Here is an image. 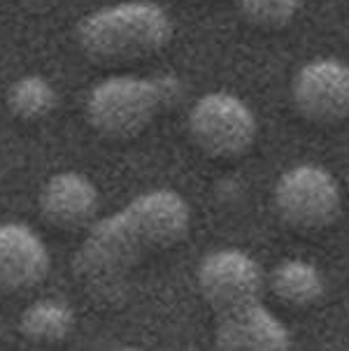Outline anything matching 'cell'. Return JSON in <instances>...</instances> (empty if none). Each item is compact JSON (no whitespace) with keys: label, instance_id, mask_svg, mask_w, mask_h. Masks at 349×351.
<instances>
[{"label":"cell","instance_id":"1","mask_svg":"<svg viewBox=\"0 0 349 351\" xmlns=\"http://www.w3.org/2000/svg\"><path fill=\"white\" fill-rule=\"evenodd\" d=\"M191 228V210L170 189L142 193L103 221L88 226L73 270L82 289L103 307L121 305L133 270L147 256L180 245Z\"/></svg>","mask_w":349,"mask_h":351},{"label":"cell","instance_id":"2","mask_svg":"<svg viewBox=\"0 0 349 351\" xmlns=\"http://www.w3.org/2000/svg\"><path fill=\"white\" fill-rule=\"evenodd\" d=\"M173 40V21L161 5L131 0L103 8L77 26V43L96 63H126L158 53Z\"/></svg>","mask_w":349,"mask_h":351},{"label":"cell","instance_id":"3","mask_svg":"<svg viewBox=\"0 0 349 351\" xmlns=\"http://www.w3.org/2000/svg\"><path fill=\"white\" fill-rule=\"evenodd\" d=\"M165 107L156 77H110L91 88L86 100V119L100 135L112 140L135 138Z\"/></svg>","mask_w":349,"mask_h":351},{"label":"cell","instance_id":"4","mask_svg":"<svg viewBox=\"0 0 349 351\" xmlns=\"http://www.w3.org/2000/svg\"><path fill=\"white\" fill-rule=\"evenodd\" d=\"M273 202L277 217L298 233L326 230L342 212V193L335 177L312 163L284 172L275 184Z\"/></svg>","mask_w":349,"mask_h":351},{"label":"cell","instance_id":"5","mask_svg":"<svg viewBox=\"0 0 349 351\" xmlns=\"http://www.w3.org/2000/svg\"><path fill=\"white\" fill-rule=\"evenodd\" d=\"M258 123L238 96L226 91L205 93L189 112L193 145L212 158H238L256 142Z\"/></svg>","mask_w":349,"mask_h":351},{"label":"cell","instance_id":"6","mask_svg":"<svg viewBox=\"0 0 349 351\" xmlns=\"http://www.w3.org/2000/svg\"><path fill=\"white\" fill-rule=\"evenodd\" d=\"M196 279L200 295L215 314L263 300L261 265L240 249H221L205 256Z\"/></svg>","mask_w":349,"mask_h":351},{"label":"cell","instance_id":"7","mask_svg":"<svg viewBox=\"0 0 349 351\" xmlns=\"http://www.w3.org/2000/svg\"><path fill=\"white\" fill-rule=\"evenodd\" d=\"M291 100L300 117L333 126L349 119V65L338 58L305 63L291 82Z\"/></svg>","mask_w":349,"mask_h":351},{"label":"cell","instance_id":"8","mask_svg":"<svg viewBox=\"0 0 349 351\" xmlns=\"http://www.w3.org/2000/svg\"><path fill=\"white\" fill-rule=\"evenodd\" d=\"M215 344L228 351H287L291 332L261 302L217 314Z\"/></svg>","mask_w":349,"mask_h":351},{"label":"cell","instance_id":"9","mask_svg":"<svg viewBox=\"0 0 349 351\" xmlns=\"http://www.w3.org/2000/svg\"><path fill=\"white\" fill-rule=\"evenodd\" d=\"M45 242L26 223H0V293H23L49 275Z\"/></svg>","mask_w":349,"mask_h":351},{"label":"cell","instance_id":"10","mask_svg":"<svg viewBox=\"0 0 349 351\" xmlns=\"http://www.w3.org/2000/svg\"><path fill=\"white\" fill-rule=\"evenodd\" d=\"M98 212V189L80 172H58L40 191V214L61 230L88 228Z\"/></svg>","mask_w":349,"mask_h":351},{"label":"cell","instance_id":"11","mask_svg":"<svg viewBox=\"0 0 349 351\" xmlns=\"http://www.w3.org/2000/svg\"><path fill=\"white\" fill-rule=\"evenodd\" d=\"M19 330L28 342L58 344L75 330V309L58 298L31 302L19 317Z\"/></svg>","mask_w":349,"mask_h":351},{"label":"cell","instance_id":"12","mask_svg":"<svg viewBox=\"0 0 349 351\" xmlns=\"http://www.w3.org/2000/svg\"><path fill=\"white\" fill-rule=\"evenodd\" d=\"M273 293L289 307H312L324 295V277L312 263L287 258L273 270L268 279Z\"/></svg>","mask_w":349,"mask_h":351},{"label":"cell","instance_id":"13","mask_svg":"<svg viewBox=\"0 0 349 351\" xmlns=\"http://www.w3.org/2000/svg\"><path fill=\"white\" fill-rule=\"evenodd\" d=\"M8 107L16 119L38 121L56 107V88L43 75H23L10 86Z\"/></svg>","mask_w":349,"mask_h":351},{"label":"cell","instance_id":"14","mask_svg":"<svg viewBox=\"0 0 349 351\" xmlns=\"http://www.w3.org/2000/svg\"><path fill=\"white\" fill-rule=\"evenodd\" d=\"M303 0H238V10L247 23L263 31L287 28L298 16Z\"/></svg>","mask_w":349,"mask_h":351}]
</instances>
